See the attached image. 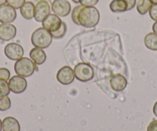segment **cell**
I'll return each mask as SVG.
<instances>
[{
	"label": "cell",
	"instance_id": "cell-1",
	"mask_svg": "<svg viewBox=\"0 0 157 131\" xmlns=\"http://www.w3.org/2000/svg\"><path fill=\"white\" fill-rule=\"evenodd\" d=\"M100 14L95 6H83L79 5L77 15L78 25L85 28H94L99 23Z\"/></svg>",
	"mask_w": 157,
	"mask_h": 131
},
{
	"label": "cell",
	"instance_id": "cell-2",
	"mask_svg": "<svg viewBox=\"0 0 157 131\" xmlns=\"http://www.w3.org/2000/svg\"><path fill=\"white\" fill-rule=\"evenodd\" d=\"M31 42L33 45L36 48L47 49L52 42V36L50 31L46 28H39L35 30L31 36Z\"/></svg>",
	"mask_w": 157,
	"mask_h": 131
},
{
	"label": "cell",
	"instance_id": "cell-3",
	"mask_svg": "<svg viewBox=\"0 0 157 131\" xmlns=\"http://www.w3.org/2000/svg\"><path fill=\"white\" fill-rule=\"evenodd\" d=\"M15 71L16 75L23 78H28L33 75L36 69V64L33 62L31 58H23L16 61L14 65Z\"/></svg>",
	"mask_w": 157,
	"mask_h": 131
},
{
	"label": "cell",
	"instance_id": "cell-4",
	"mask_svg": "<svg viewBox=\"0 0 157 131\" xmlns=\"http://www.w3.org/2000/svg\"><path fill=\"white\" fill-rule=\"evenodd\" d=\"M75 78L81 82H88L94 78V70L88 63L80 62L73 69Z\"/></svg>",
	"mask_w": 157,
	"mask_h": 131
},
{
	"label": "cell",
	"instance_id": "cell-5",
	"mask_svg": "<svg viewBox=\"0 0 157 131\" xmlns=\"http://www.w3.org/2000/svg\"><path fill=\"white\" fill-rule=\"evenodd\" d=\"M52 11L50 0H36L35 1L34 19L36 22H42Z\"/></svg>",
	"mask_w": 157,
	"mask_h": 131
},
{
	"label": "cell",
	"instance_id": "cell-6",
	"mask_svg": "<svg viewBox=\"0 0 157 131\" xmlns=\"http://www.w3.org/2000/svg\"><path fill=\"white\" fill-rule=\"evenodd\" d=\"M4 53L9 59L12 61H18L23 57L24 49L19 44L12 42L6 45Z\"/></svg>",
	"mask_w": 157,
	"mask_h": 131
},
{
	"label": "cell",
	"instance_id": "cell-7",
	"mask_svg": "<svg viewBox=\"0 0 157 131\" xmlns=\"http://www.w3.org/2000/svg\"><path fill=\"white\" fill-rule=\"evenodd\" d=\"M52 11L59 17H66L70 13L71 5L67 0H54L52 2Z\"/></svg>",
	"mask_w": 157,
	"mask_h": 131
},
{
	"label": "cell",
	"instance_id": "cell-8",
	"mask_svg": "<svg viewBox=\"0 0 157 131\" xmlns=\"http://www.w3.org/2000/svg\"><path fill=\"white\" fill-rule=\"evenodd\" d=\"M57 81L63 85H69L72 84L75 79V74L73 69L69 66H64L58 71L56 75Z\"/></svg>",
	"mask_w": 157,
	"mask_h": 131
},
{
	"label": "cell",
	"instance_id": "cell-9",
	"mask_svg": "<svg viewBox=\"0 0 157 131\" xmlns=\"http://www.w3.org/2000/svg\"><path fill=\"white\" fill-rule=\"evenodd\" d=\"M10 91L14 94H21L26 90L27 81L25 78L19 75H15L9 80Z\"/></svg>",
	"mask_w": 157,
	"mask_h": 131
},
{
	"label": "cell",
	"instance_id": "cell-10",
	"mask_svg": "<svg viewBox=\"0 0 157 131\" xmlns=\"http://www.w3.org/2000/svg\"><path fill=\"white\" fill-rule=\"evenodd\" d=\"M16 11L14 8L8 4L0 6V22L2 23H12L16 19Z\"/></svg>",
	"mask_w": 157,
	"mask_h": 131
},
{
	"label": "cell",
	"instance_id": "cell-11",
	"mask_svg": "<svg viewBox=\"0 0 157 131\" xmlns=\"http://www.w3.org/2000/svg\"><path fill=\"white\" fill-rule=\"evenodd\" d=\"M63 21L61 20L59 16L56 14H49V16L45 18L44 20L42 22L43 27L48 30L50 32L58 30L61 26Z\"/></svg>",
	"mask_w": 157,
	"mask_h": 131
},
{
	"label": "cell",
	"instance_id": "cell-12",
	"mask_svg": "<svg viewBox=\"0 0 157 131\" xmlns=\"http://www.w3.org/2000/svg\"><path fill=\"white\" fill-rule=\"evenodd\" d=\"M17 29L11 23H2L0 25V40L8 42L14 38L16 35Z\"/></svg>",
	"mask_w": 157,
	"mask_h": 131
},
{
	"label": "cell",
	"instance_id": "cell-13",
	"mask_svg": "<svg viewBox=\"0 0 157 131\" xmlns=\"http://www.w3.org/2000/svg\"><path fill=\"white\" fill-rule=\"evenodd\" d=\"M110 87L113 91L116 92L123 91L127 86L128 81L123 75L120 74H115L110 78Z\"/></svg>",
	"mask_w": 157,
	"mask_h": 131
},
{
	"label": "cell",
	"instance_id": "cell-14",
	"mask_svg": "<svg viewBox=\"0 0 157 131\" xmlns=\"http://www.w3.org/2000/svg\"><path fill=\"white\" fill-rule=\"evenodd\" d=\"M29 57L33 62L37 65H40L45 63L46 60V54L43 49L40 48H33L29 52Z\"/></svg>",
	"mask_w": 157,
	"mask_h": 131
},
{
	"label": "cell",
	"instance_id": "cell-15",
	"mask_svg": "<svg viewBox=\"0 0 157 131\" xmlns=\"http://www.w3.org/2000/svg\"><path fill=\"white\" fill-rule=\"evenodd\" d=\"M2 131H20V124L13 117H7L2 121Z\"/></svg>",
	"mask_w": 157,
	"mask_h": 131
},
{
	"label": "cell",
	"instance_id": "cell-16",
	"mask_svg": "<svg viewBox=\"0 0 157 131\" xmlns=\"http://www.w3.org/2000/svg\"><path fill=\"white\" fill-rule=\"evenodd\" d=\"M20 13L24 19L30 20L34 18L35 4L32 2H25L20 8Z\"/></svg>",
	"mask_w": 157,
	"mask_h": 131
},
{
	"label": "cell",
	"instance_id": "cell-17",
	"mask_svg": "<svg viewBox=\"0 0 157 131\" xmlns=\"http://www.w3.org/2000/svg\"><path fill=\"white\" fill-rule=\"evenodd\" d=\"M127 8L125 0H113L109 4V9L113 13H124L127 11Z\"/></svg>",
	"mask_w": 157,
	"mask_h": 131
},
{
	"label": "cell",
	"instance_id": "cell-18",
	"mask_svg": "<svg viewBox=\"0 0 157 131\" xmlns=\"http://www.w3.org/2000/svg\"><path fill=\"white\" fill-rule=\"evenodd\" d=\"M144 44L149 50L157 51V34L154 32L148 33L145 36Z\"/></svg>",
	"mask_w": 157,
	"mask_h": 131
},
{
	"label": "cell",
	"instance_id": "cell-19",
	"mask_svg": "<svg viewBox=\"0 0 157 131\" xmlns=\"http://www.w3.org/2000/svg\"><path fill=\"white\" fill-rule=\"evenodd\" d=\"M152 5L151 0H139L136 4L137 12L140 15H145L149 11Z\"/></svg>",
	"mask_w": 157,
	"mask_h": 131
},
{
	"label": "cell",
	"instance_id": "cell-20",
	"mask_svg": "<svg viewBox=\"0 0 157 131\" xmlns=\"http://www.w3.org/2000/svg\"><path fill=\"white\" fill-rule=\"evenodd\" d=\"M67 32V25L65 22H62L61 26L58 30L51 32L52 38L54 39H62L65 37Z\"/></svg>",
	"mask_w": 157,
	"mask_h": 131
},
{
	"label": "cell",
	"instance_id": "cell-21",
	"mask_svg": "<svg viewBox=\"0 0 157 131\" xmlns=\"http://www.w3.org/2000/svg\"><path fill=\"white\" fill-rule=\"evenodd\" d=\"M10 88L9 83L6 81L0 80V97L8 96L10 93Z\"/></svg>",
	"mask_w": 157,
	"mask_h": 131
},
{
	"label": "cell",
	"instance_id": "cell-22",
	"mask_svg": "<svg viewBox=\"0 0 157 131\" xmlns=\"http://www.w3.org/2000/svg\"><path fill=\"white\" fill-rule=\"evenodd\" d=\"M11 107V100L8 96L0 97V111H8Z\"/></svg>",
	"mask_w": 157,
	"mask_h": 131
},
{
	"label": "cell",
	"instance_id": "cell-23",
	"mask_svg": "<svg viewBox=\"0 0 157 131\" xmlns=\"http://www.w3.org/2000/svg\"><path fill=\"white\" fill-rule=\"evenodd\" d=\"M25 2V0H7V3L15 9H20Z\"/></svg>",
	"mask_w": 157,
	"mask_h": 131
},
{
	"label": "cell",
	"instance_id": "cell-24",
	"mask_svg": "<svg viewBox=\"0 0 157 131\" xmlns=\"http://www.w3.org/2000/svg\"><path fill=\"white\" fill-rule=\"evenodd\" d=\"M10 79V71L6 67H0V80L8 81Z\"/></svg>",
	"mask_w": 157,
	"mask_h": 131
},
{
	"label": "cell",
	"instance_id": "cell-25",
	"mask_svg": "<svg viewBox=\"0 0 157 131\" xmlns=\"http://www.w3.org/2000/svg\"><path fill=\"white\" fill-rule=\"evenodd\" d=\"M149 16L152 20L157 21V4H152L149 11Z\"/></svg>",
	"mask_w": 157,
	"mask_h": 131
},
{
	"label": "cell",
	"instance_id": "cell-26",
	"mask_svg": "<svg viewBox=\"0 0 157 131\" xmlns=\"http://www.w3.org/2000/svg\"><path fill=\"white\" fill-rule=\"evenodd\" d=\"M79 4L83 6H95L98 3L99 0H78Z\"/></svg>",
	"mask_w": 157,
	"mask_h": 131
},
{
	"label": "cell",
	"instance_id": "cell-27",
	"mask_svg": "<svg viewBox=\"0 0 157 131\" xmlns=\"http://www.w3.org/2000/svg\"><path fill=\"white\" fill-rule=\"evenodd\" d=\"M146 131H157V120H153L149 123Z\"/></svg>",
	"mask_w": 157,
	"mask_h": 131
},
{
	"label": "cell",
	"instance_id": "cell-28",
	"mask_svg": "<svg viewBox=\"0 0 157 131\" xmlns=\"http://www.w3.org/2000/svg\"><path fill=\"white\" fill-rule=\"evenodd\" d=\"M125 1H126L128 5L127 11L132 9L136 5V0H125Z\"/></svg>",
	"mask_w": 157,
	"mask_h": 131
},
{
	"label": "cell",
	"instance_id": "cell-29",
	"mask_svg": "<svg viewBox=\"0 0 157 131\" xmlns=\"http://www.w3.org/2000/svg\"><path fill=\"white\" fill-rule=\"evenodd\" d=\"M152 111H153L154 115L157 117V101L155 102V104H154L153 108H152Z\"/></svg>",
	"mask_w": 157,
	"mask_h": 131
},
{
	"label": "cell",
	"instance_id": "cell-30",
	"mask_svg": "<svg viewBox=\"0 0 157 131\" xmlns=\"http://www.w3.org/2000/svg\"><path fill=\"white\" fill-rule=\"evenodd\" d=\"M152 31H153L154 33L157 34V21H155L153 25H152Z\"/></svg>",
	"mask_w": 157,
	"mask_h": 131
},
{
	"label": "cell",
	"instance_id": "cell-31",
	"mask_svg": "<svg viewBox=\"0 0 157 131\" xmlns=\"http://www.w3.org/2000/svg\"><path fill=\"white\" fill-rule=\"evenodd\" d=\"M6 2H7V0H0V6H1V5H5Z\"/></svg>",
	"mask_w": 157,
	"mask_h": 131
},
{
	"label": "cell",
	"instance_id": "cell-32",
	"mask_svg": "<svg viewBox=\"0 0 157 131\" xmlns=\"http://www.w3.org/2000/svg\"><path fill=\"white\" fill-rule=\"evenodd\" d=\"M72 1L74 2V3H75V4L79 3V1H78V0H72Z\"/></svg>",
	"mask_w": 157,
	"mask_h": 131
},
{
	"label": "cell",
	"instance_id": "cell-33",
	"mask_svg": "<svg viewBox=\"0 0 157 131\" xmlns=\"http://www.w3.org/2000/svg\"><path fill=\"white\" fill-rule=\"evenodd\" d=\"M2 130V120L0 119V131Z\"/></svg>",
	"mask_w": 157,
	"mask_h": 131
},
{
	"label": "cell",
	"instance_id": "cell-34",
	"mask_svg": "<svg viewBox=\"0 0 157 131\" xmlns=\"http://www.w3.org/2000/svg\"><path fill=\"white\" fill-rule=\"evenodd\" d=\"M152 4H157V0H151Z\"/></svg>",
	"mask_w": 157,
	"mask_h": 131
}]
</instances>
